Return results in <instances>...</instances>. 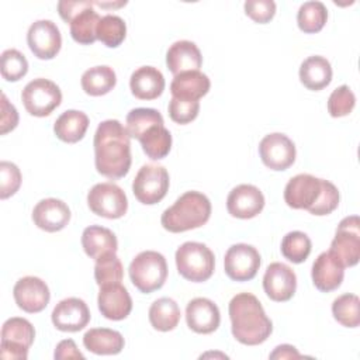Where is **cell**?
Wrapping results in <instances>:
<instances>
[{
	"label": "cell",
	"instance_id": "6da1fadb",
	"mask_svg": "<svg viewBox=\"0 0 360 360\" xmlns=\"http://www.w3.org/2000/svg\"><path fill=\"white\" fill-rule=\"evenodd\" d=\"M127 128L118 120H105L94 134V163L100 174L117 180L131 167V142Z\"/></svg>",
	"mask_w": 360,
	"mask_h": 360
},
{
	"label": "cell",
	"instance_id": "7a4b0ae2",
	"mask_svg": "<svg viewBox=\"0 0 360 360\" xmlns=\"http://www.w3.org/2000/svg\"><path fill=\"white\" fill-rule=\"evenodd\" d=\"M339 190L329 180L308 173L291 177L284 188V201L295 210H307L314 215H328L338 208Z\"/></svg>",
	"mask_w": 360,
	"mask_h": 360
},
{
	"label": "cell",
	"instance_id": "3957f363",
	"mask_svg": "<svg viewBox=\"0 0 360 360\" xmlns=\"http://www.w3.org/2000/svg\"><path fill=\"white\" fill-rule=\"evenodd\" d=\"M228 311L232 335L239 343L256 346L266 342L271 335L273 323L253 294H236L231 300Z\"/></svg>",
	"mask_w": 360,
	"mask_h": 360
},
{
	"label": "cell",
	"instance_id": "277c9868",
	"mask_svg": "<svg viewBox=\"0 0 360 360\" xmlns=\"http://www.w3.org/2000/svg\"><path fill=\"white\" fill-rule=\"evenodd\" d=\"M211 215V202L200 191H186L160 217L162 226L173 233L195 229L207 224Z\"/></svg>",
	"mask_w": 360,
	"mask_h": 360
},
{
	"label": "cell",
	"instance_id": "5b68a950",
	"mask_svg": "<svg viewBox=\"0 0 360 360\" xmlns=\"http://www.w3.org/2000/svg\"><path fill=\"white\" fill-rule=\"evenodd\" d=\"M128 271L132 284L141 292L149 294L163 287L167 278V263L162 253L145 250L132 259Z\"/></svg>",
	"mask_w": 360,
	"mask_h": 360
},
{
	"label": "cell",
	"instance_id": "8992f818",
	"mask_svg": "<svg viewBox=\"0 0 360 360\" xmlns=\"http://www.w3.org/2000/svg\"><path fill=\"white\" fill-rule=\"evenodd\" d=\"M177 271L188 281H207L215 267V257L212 250L200 242H184L176 250Z\"/></svg>",
	"mask_w": 360,
	"mask_h": 360
},
{
	"label": "cell",
	"instance_id": "52a82bcc",
	"mask_svg": "<svg viewBox=\"0 0 360 360\" xmlns=\"http://www.w3.org/2000/svg\"><path fill=\"white\" fill-rule=\"evenodd\" d=\"M35 329L30 321L13 316L3 323L0 357L4 360H25L34 343Z\"/></svg>",
	"mask_w": 360,
	"mask_h": 360
},
{
	"label": "cell",
	"instance_id": "ba28073f",
	"mask_svg": "<svg viewBox=\"0 0 360 360\" xmlns=\"http://www.w3.org/2000/svg\"><path fill=\"white\" fill-rule=\"evenodd\" d=\"M21 100L31 115L46 117L60 104L62 91L52 80L38 77L25 84Z\"/></svg>",
	"mask_w": 360,
	"mask_h": 360
},
{
	"label": "cell",
	"instance_id": "9c48e42d",
	"mask_svg": "<svg viewBox=\"0 0 360 360\" xmlns=\"http://www.w3.org/2000/svg\"><path fill=\"white\" fill-rule=\"evenodd\" d=\"M329 252L343 267H352L359 263L360 222L357 215L346 217L339 222Z\"/></svg>",
	"mask_w": 360,
	"mask_h": 360
},
{
	"label": "cell",
	"instance_id": "30bf717a",
	"mask_svg": "<svg viewBox=\"0 0 360 360\" xmlns=\"http://www.w3.org/2000/svg\"><path fill=\"white\" fill-rule=\"evenodd\" d=\"M89 208L98 217L117 219L124 217L128 210V200L125 193L115 183L94 184L87 194Z\"/></svg>",
	"mask_w": 360,
	"mask_h": 360
},
{
	"label": "cell",
	"instance_id": "8fae6325",
	"mask_svg": "<svg viewBox=\"0 0 360 360\" xmlns=\"http://www.w3.org/2000/svg\"><path fill=\"white\" fill-rule=\"evenodd\" d=\"M167 190L169 173L159 165H143L132 181L134 195L139 202L146 205H152L163 200Z\"/></svg>",
	"mask_w": 360,
	"mask_h": 360
},
{
	"label": "cell",
	"instance_id": "7c38bea8",
	"mask_svg": "<svg viewBox=\"0 0 360 360\" xmlns=\"http://www.w3.org/2000/svg\"><path fill=\"white\" fill-rule=\"evenodd\" d=\"M226 276L233 281L252 280L260 267V255L257 249L248 243L232 245L224 257Z\"/></svg>",
	"mask_w": 360,
	"mask_h": 360
},
{
	"label": "cell",
	"instance_id": "4fadbf2b",
	"mask_svg": "<svg viewBox=\"0 0 360 360\" xmlns=\"http://www.w3.org/2000/svg\"><path fill=\"white\" fill-rule=\"evenodd\" d=\"M259 155L262 162L271 170H285L295 160L294 142L281 132L266 135L259 143Z\"/></svg>",
	"mask_w": 360,
	"mask_h": 360
},
{
	"label": "cell",
	"instance_id": "5bb4252c",
	"mask_svg": "<svg viewBox=\"0 0 360 360\" xmlns=\"http://www.w3.org/2000/svg\"><path fill=\"white\" fill-rule=\"evenodd\" d=\"M27 42L38 59H52L60 51L62 37L53 21L37 20L28 28Z\"/></svg>",
	"mask_w": 360,
	"mask_h": 360
},
{
	"label": "cell",
	"instance_id": "9a60e30c",
	"mask_svg": "<svg viewBox=\"0 0 360 360\" xmlns=\"http://www.w3.org/2000/svg\"><path fill=\"white\" fill-rule=\"evenodd\" d=\"M13 295L18 308L28 314H37L46 308L51 292L44 280L35 276L20 278L13 288Z\"/></svg>",
	"mask_w": 360,
	"mask_h": 360
},
{
	"label": "cell",
	"instance_id": "2e32d148",
	"mask_svg": "<svg viewBox=\"0 0 360 360\" xmlns=\"http://www.w3.org/2000/svg\"><path fill=\"white\" fill-rule=\"evenodd\" d=\"M266 295L276 302H285L292 298L297 290V276L294 270L280 262L267 266L263 276Z\"/></svg>",
	"mask_w": 360,
	"mask_h": 360
},
{
	"label": "cell",
	"instance_id": "e0dca14e",
	"mask_svg": "<svg viewBox=\"0 0 360 360\" xmlns=\"http://www.w3.org/2000/svg\"><path fill=\"white\" fill-rule=\"evenodd\" d=\"M51 318L56 329L62 332H79L87 326L90 311L83 300L69 297L55 305Z\"/></svg>",
	"mask_w": 360,
	"mask_h": 360
},
{
	"label": "cell",
	"instance_id": "ac0fdd59",
	"mask_svg": "<svg viewBox=\"0 0 360 360\" xmlns=\"http://www.w3.org/2000/svg\"><path fill=\"white\" fill-rule=\"evenodd\" d=\"M264 207L263 193L253 184L233 187L226 198V210L232 217L249 219L262 212Z\"/></svg>",
	"mask_w": 360,
	"mask_h": 360
},
{
	"label": "cell",
	"instance_id": "d6986e66",
	"mask_svg": "<svg viewBox=\"0 0 360 360\" xmlns=\"http://www.w3.org/2000/svg\"><path fill=\"white\" fill-rule=\"evenodd\" d=\"M97 304L101 315L111 321L125 319L132 311V300L121 283L100 285Z\"/></svg>",
	"mask_w": 360,
	"mask_h": 360
},
{
	"label": "cell",
	"instance_id": "ffe728a7",
	"mask_svg": "<svg viewBox=\"0 0 360 360\" xmlns=\"http://www.w3.org/2000/svg\"><path fill=\"white\" fill-rule=\"evenodd\" d=\"M186 321L191 330L207 335L218 329L221 314L214 301L204 297H197L186 307Z\"/></svg>",
	"mask_w": 360,
	"mask_h": 360
},
{
	"label": "cell",
	"instance_id": "44dd1931",
	"mask_svg": "<svg viewBox=\"0 0 360 360\" xmlns=\"http://www.w3.org/2000/svg\"><path fill=\"white\" fill-rule=\"evenodd\" d=\"M34 224L45 232L62 231L70 221V210L58 198H44L32 210Z\"/></svg>",
	"mask_w": 360,
	"mask_h": 360
},
{
	"label": "cell",
	"instance_id": "7402d4cb",
	"mask_svg": "<svg viewBox=\"0 0 360 360\" xmlns=\"http://www.w3.org/2000/svg\"><path fill=\"white\" fill-rule=\"evenodd\" d=\"M311 277L314 285L322 291L329 292L336 290L345 277V267L330 255V252H322L314 262Z\"/></svg>",
	"mask_w": 360,
	"mask_h": 360
},
{
	"label": "cell",
	"instance_id": "603a6c76",
	"mask_svg": "<svg viewBox=\"0 0 360 360\" xmlns=\"http://www.w3.org/2000/svg\"><path fill=\"white\" fill-rule=\"evenodd\" d=\"M166 65L176 76L183 72L198 70L202 65V56L198 46L187 39L176 41L166 53Z\"/></svg>",
	"mask_w": 360,
	"mask_h": 360
},
{
	"label": "cell",
	"instance_id": "cb8c5ba5",
	"mask_svg": "<svg viewBox=\"0 0 360 360\" xmlns=\"http://www.w3.org/2000/svg\"><path fill=\"white\" fill-rule=\"evenodd\" d=\"M132 94L139 100H155L165 90V77L153 66H141L132 72L129 79Z\"/></svg>",
	"mask_w": 360,
	"mask_h": 360
},
{
	"label": "cell",
	"instance_id": "d4e9b609",
	"mask_svg": "<svg viewBox=\"0 0 360 360\" xmlns=\"http://www.w3.org/2000/svg\"><path fill=\"white\" fill-rule=\"evenodd\" d=\"M211 82L208 76L200 70H190L179 73L173 77L170 91L174 98L180 100H200L208 93Z\"/></svg>",
	"mask_w": 360,
	"mask_h": 360
},
{
	"label": "cell",
	"instance_id": "484cf974",
	"mask_svg": "<svg viewBox=\"0 0 360 360\" xmlns=\"http://www.w3.org/2000/svg\"><path fill=\"white\" fill-rule=\"evenodd\" d=\"M82 246L89 257L98 260L105 255L117 253L118 240L111 229L100 225H90L82 233Z\"/></svg>",
	"mask_w": 360,
	"mask_h": 360
},
{
	"label": "cell",
	"instance_id": "4316f807",
	"mask_svg": "<svg viewBox=\"0 0 360 360\" xmlns=\"http://www.w3.org/2000/svg\"><path fill=\"white\" fill-rule=\"evenodd\" d=\"M83 345L94 354H118L124 349L125 340L118 330L93 328L84 333Z\"/></svg>",
	"mask_w": 360,
	"mask_h": 360
},
{
	"label": "cell",
	"instance_id": "83f0119b",
	"mask_svg": "<svg viewBox=\"0 0 360 360\" xmlns=\"http://www.w3.org/2000/svg\"><path fill=\"white\" fill-rule=\"evenodd\" d=\"M89 128V117L79 110H68L62 112L55 124L53 132L58 139L66 143L79 142Z\"/></svg>",
	"mask_w": 360,
	"mask_h": 360
},
{
	"label": "cell",
	"instance_id": "f1b7e54d",
	"mask_svg": "<svg viewBox=\"0 0 360 360\" xmlns=\"http://www.w3.org/2000/svg\"><path fill=\"white\" fill-rule=\"evenodd\" d=\"M300 80L309 90H322L332 80V66L323 56L307 58L300 66Z\"/></svg>",
	"mask_w": 360,
	"mask_h": 360
},
{
	"label": "cell",
	"instance_id": "f546056e",
	"mask_svg": "<svg viewBox=\"0 0 360 360\" xmlns=\"http://www.w3.org/2000/svg\"><path fill=\"white\" fill-rule=\"evenodd\" d=\"M82 89L89 96H103L110 93L117 83V76L112 68L107 65L93 66L82 75Z\"/></svg>",
	"mask_w": 360,
	"mask_h": 360
},
{
	"label": "cell",
	"instance_id": "4dcf8cb0",
	"mask_svg": "<svg viewBox=\"0 0 360 360\" xmlns=\"http://www.w3.org/2000/svg\"><path fill=\"white\" fill-rule=\"evenodd\" d=\"M180 308L173 298L162 297L156 300L149 308V322L160 332L173 330L180 321Z\"/></svg>",
	"mask_w": 360,
	"mask_h": 360
},
{
	"label": "cell",
	"instance_id": "1f68e13d",
	"mask_svg": "<svg viewBox=\"0 0 360 360\" xmlns=\"http://www.w3.org/2000/svg\"><path fill=\"white\" fill-rule=\"evenodd\" d=\"M138 141L141 142L146 156L152 160L166 158L172 148V135L165 125H155L149 128Z\"/></svg>",
	"mask_w": 360,
	"mask_h": 360
},
{
	"label": "cell",
	"instance_id": "d6a6232c",
	"mask_svg": "<svg viewBox=\"0 0 360 360\" xmlns=\"http://www.w3.org/2000/svg\"><path fill=\"white\" fill-rule=\"evenodd\" d=\"M94 4V3H93ZM100 15L97 11L89 6L82 10L70 22V35L72 38L83 45L93 44L97 39V25L100 22Z\"/></svg>",
	"mask_w": 360,
	"mask_h": 360
},
{
	"label": "cell",
	"instance_id": "836d02e7",
	"mask_svg": "<svg viewBox=\"0 0 360 360\" xmlns=\"http://www.w3.org/2000/svg\"><path fill=\"white\" fill-rule=\"evenodd\" d=\"M127 132L129 138L139 139L149 128L155 125H163V117L162 114L155 108H134L127 114Z\"/></svg>",
	"mask_w": 360,
	"mask_h": 360
},
{
	"label": "cell",
	"instance_id": "e575fe53",
	"mask_svg": "<svg viewBox=\"0 0 360 360\" xmlns=\"http://www.w3.org/2000/svg\"><path fill=\"white\" fill-rule=\"evenodd\" d=\"M328 20V10L322 1H305L300 6L297 22L301 31L307 34L318 32L323 28Z\"/></svg>",
	"mask_w": 360,
	"mask_h": 360
},
{
	"label": "cell",
	"instance_id": "d590c367",
	"mask_svg": "<svg viewBox=\"0 0 360 360\" xmlns=\"http://www.w3.org/2000/svg\"><path fill=\"white\" fill-rule=\"evenodd\" d=\"M333 318L346 328L360 325V300L356 294H342L332 304Z\"/></svg>",
	"mask_w": 360,
	"mask_h": 360
},
{
	"label": "cell",
	"instance_id": "8d00e7d4",
	"mask_svg": "<svg viewBox=\"0 0 360 360\" xmlns=\"http://www.w3.org/2000/svg\"><path fill=\"white\" fill-rule=\"evenodd\" d=\"M97 39L101 41L108 48H117L125 39L127 24L115 14H107L100 18L97 25Z\"/></svg>",
	"mask_w": 360,
	"mask_h": 360
},
{
	"label": "cell",
	"instance_id": "74e56055",
	"mask_svg": "<svg viewBox=\"0 0 360 360\" xmlns=\"http://www.w3.org/2000/svg\"><path fill=\"white\" fill-rule=\"evenodd\" d=\"M312 249L311 239L301 231L288 232L281 240L283 256L292 263H302L307 260Z\"/></svg>",
	"mask_w": 360,
	"mask_h": 360
},
{
	"label": "cell",
	"instance_id": "f35d334b",
	"mask_svg": "<svg viewBox=\"0 0 360 360\" xmlns=\"http://www.w3.org/2000/svg\"><path fill=\"white\" fill-rule=\"evenodd\" d=\"M122 277H124V267L115 253L105 255L98 260H96L94 278L98 285L121 283Z\"/></svg>",
	"mask_w": 360,
	"mask_h": 360
},
{
	"label": "cell",
	"instance_id": "ab89813d",
	"mask_svg": "<svg viewBox=\"0 0 360 360\" xmlns=\"http://www.w3.org/2000/svg\"><path fill=\"white\" fill-rule=\"evenodd\" d=\"M0 72L7 82H17L27 75L28 62L20 51L14 48L6 49L0 58Z\"/></svg>",
	"mask_w": 360,
	"mask_h": 360
},
{
	"label": "cell",
	"instance_id": "60d3db41",
	"mask_svg": "<svg viewBox=\"0 0 360 360\" xmlns=\"http://www.w3.org/2000/svg\"><path fill=\"white\" fill-rule=\"evenodd\" d=\"M356 104V97L354 93L350 90L349 86L342 84L336 87L329 98H328V111L332 117H345L352 112Z\"/></svg>",
	"mask_w": 360,
	"mask_h": 360
},
{
	"label": "cell",
	"instance_id": "b9f144b4",
	"mask_svg": "<svg viewBox=\"0 0 360 360\" xmlns=\"http://www.w3.org/2000/svg\"><path fill=\"white\" fill-rule=\"evenodd\" d=\"M21 172L17 165L3 160L0 162V198L6 200L15 194L21 186Z\"/></svg>",
	"mask_w": 360,
	"mask_h": 360
},
{
	"label": "cell",
	"instance_id": "7bdbcfd3",
	"mask_svg": "<svg viewBox=\"0 0 360 360\" xmlns=\"http://www.w3.org/2000/svg\"><path fill=\"white\" fill-rule=\"evenodd\" d=\"M200 111V101L180 100L172 97L169 101V115L177 124H188L197 118Z\"/></svg>",
	"mask_w": 360,
	"mask_h": 360
},
{
	"label": "cell",
	"instance_id": "ee69618b",
	"mask_svg": "<svg viewBox=\"0 0 360 360\" xmlns=\"http://www.w3.org/2000/svg\"><path fill=\"white\" fill-rule=\"evenodd\" d=\"M243 7L246 15L259 24L269 22L276 14V3L273 0H248Z\"/></svg>",
	"mask_w": 360,
	"mask_h": 360
},
{
	"label": "cell",
	"instance_id": "f6af8a7d",
	"mask_svg": "<svg viewBox=\"0 0 360 360\" xmlns=\"http://www.w3.org/2000/svg\"><path fill=\"white\" fill-rule=\"evenodd\" d=\"M18 124V112L15 107L7 100L6 94L1 93V114H0V134L4 135L13 131Z\"/></svg>",
	"mask_w": 360,
	"mask_h": 360
},
{
	"label": "cell",
	"instance_id": "bcb514c9",
	"mask_svg": "<svg viewBox=\"0 0 360 360\" xmlns=\"http://www.w3.org/2000/svg\"><path fill=\"white\" fill-rule=\"evenodd\" d=\"M89 6H93V1H89V0H75V1H70V0H60L58 3V11H59V15L62 17V20H65L66 22H72V20L82 11L84 10L86 7Z\"/></svg>",
	"mask_w": 360,
	"mask_h": 360
},
{
	"label": "cell",
	"instance_id": "7dc6e473",
	"mask_svg": "<svg viewBox=\"0 0 360 360\" xmlns=\"http://www.w3.org/2000/svg\"><path fill=\"white\" fill-rule=\"evenodd\" d=\"M53 357L58 360L62 359H84V356L79 352L76 343L72 339H65L56 345Z\"/></svg>",
	"mask_w": 360,
	"mask_h": 360
},
{
	"label": "cell",
	"instance_id": "c3c4849f",
	"mask_svg": "<svg viewBox=\"0 0 360 360\" xmlns=\"http://www.w3.org/2000/svg\"><path fill=\"white\" fill-rule=\"evenodd\" d=\"M270 359H300L301 354L291 345H280L277 346L269 356Z\"/></svg>",
	"mask_w": 360,
	"mask_h": 360
},
{
	"label": "cell",
	"instance_id": "681fc988",
	"mask_svg": "<svg viewBox=\"0 0 360 360\" xmlns=\"http://www.w3.org/2000/svg\"><path fill=\"white\" fill-rule=\"evenodd\" d=\"M94 4L100 6V7H121L125 6L127 1H120V3H101V1H94Z\"/></svg>",
	"mask_w": 360,
	"mask_h": 360
}]
</instances>
